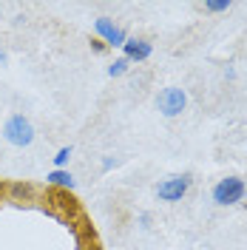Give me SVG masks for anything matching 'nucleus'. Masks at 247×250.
<instances>
[{"instance_id":"1","label":"nucleus","mask_w":247,"mask_h":250,"mask_svg":"<svg viewBox=\"0 0 247 250\" xmlns=\"http://www.w3.org/2000/svg\"><path fill=\"white\" fill-rule=\"evenodd\" d=\"M245 196H247V182L242 176H222L210 190V199L219 208H233V205L245 202Z\"/></svg>"},{"instance_id":"2","label":"nucleus","mask_w":247,"mask_h":250,"mask_svg":"<svg viewBox=\"0 0 247 250\" xmlns=\"http://www.w3.org/2000/svg\"><path fill=\"white\" fill-rule=\"evenodd\" d=\"M34 125L26 114H12L6 123H3V140L9 142V145H15V148H29L31 142H34Z\"/></svg>"},{"instance_id":"3","label":"nucleus","mask_w":247,"mask_h":250,"mask_svg":"<svg viewBox=\"0 0 247 250\" xmlns=\"http://www.w3.org/2000/svg\"><path fill=\"white\" fill-rule=\"evenodd\" d=\"M193 185V173H173V176H165L159 185H156V196H159V202H182L187 196V190Z\"/></svg>"},{"instance_id":"4","label":"nucleus","mask_w":247,"mask_h":250,"mask_svg":"<svg viewBox=\"0 0 247 250\" xmlns=\"http://www.w3.org/2000/svg\"><path fill=\"white\" fill-rule=\"evenodd\" d=\"M156 108H159V114L162 117H168V120H173V117H182L187 108V94L185 88H179V85H168V88H162V91L156 94Z\"/></svg>"},{"instance_id":"5","label":"nucleus","mask_w":247,"mask_h":250,"mask_svg":"<svg viewBox=\"0 0 247 250\" xmlns=\"http://www.w3.org/2000/svg\"><path fill=\"white\" fill-rule=\"evenodd\" d=\"M94 31H97V37L111 48H123L125 40H128V31L120 29V26H114L111 17H97V20H94Z\"/></svg>"},{"instance_id":"6","label":"nucleus","mask_w":247,"mask_h":250,"mask_svg":"<svg viewBox=\"0 0 247 250\" xmlns=\"http://www.w3.org/2000/svg\"><path fill=\"white\" fill-rule=\"evenodd\" d=\"M151 54H154L151 40H142V37H128L123 46V57L128 62H145Z\"/></svg>"},{"instance_id":"7","label":"nucleus","mask_w":247,"mask_h":250,"mask_svg":"<svg viewBox=\"0 0 247 250\" xmlns=\"http://www.w3.org/2000/svg\"><path fill=\"white\" fill-rule=\"evenodd\" d=\"M46 179L51 182V185L65 188V190H74V188H77V182H74V176H71V171H68V168H62V171H48Z\"/></svg>"},{"instance_id":"8","label":"nucleus","mask_w":247,"mask_h":250,"mask_svg":"<svg viewBox=\"0 0 247 250\" xmlns=\"http://www.w3.org/2000/svg\"><path fill=\"white\" fill-rule=\"evenodd\" d=\"M233 0H205V12L210 15H222V12H230Z\"/></svg>"},{"instance_id":"9","label":"nucleus","mask_w":247,"mask_h":250,"mask_svg":"<svg viewBox=\"0 0 247 250\" xmlns=\"http://www.w3.org/2000/svg\"><path fill=\"white\" fill-rule=\"evenodd\" d=\"M128 68H131V62L125 60V57H117V60L111 62L108 68H105V71H108V77H123Z\"/></svg>"},{"instance_id":"10","label":"nucleus","mask_w":247,"mask_h":250,"mask_svg":"<svg viewBox=\"0 0 247 250\" xmlns=\"http://www.w3.org/2000/svg\"><path fill=\"white\" fill-rule=\"evenodd\" d=\"M68 159H71V145H62L60 151L54 154V171H62L68 165Z\"/></svg>"},{"instance_id":"11","label":"nucleus","mask_w":247,"mask_h":250,"mask_svg":"<svg viewBox=\"0 0 247 250\" xmlns=\"http://www.w3.org/2000/svg\"><path fill=\"white\" fill-rule=\"evenodd\" d=\"M91 48H94V51H97V54H103V51H105V48H108V46H105V43H103L100 37H94V40H91Z\"/></svg>"},{"instance_id":"12","label":"nucleus","mask_w":247,"mask_h":250,"mask_svg":"<svg viewBox=\"0 0 247 250\" xmlns=\"http://www.w3.org/2000/svg\"><path fill=\"white\" fill-rule=\"evenodd\" d=\"M225 77H227V80H236V68H233V65H227V68H225Z\"/></svg>"},{"instance_id":"13","label":"nucleus","mask_w":247,"mask_h":250,"mask_svg":"<svg viewBox=\"0 0 247 250\" xmlns=\"http://www.w3.org/2000/svg\"><path fill=\"white\" fill-rule=\"evenodd\" d=\"M6 62H9V54H6V51H3V48H0V68H3V65H6Z\"/></svg>"},{"instance_id":"14","label":"nucleus","mask_w":247,"mask_h":250,"mask_svg":"<svg viewBox=\"0 0 247 250\" xmlns=\"http://www.w3.org/2000/svg\"><path fill=\"white\" fill-rule=\"evenodd\" d=\"M114 165H117V162H114V159H105V162H103V171H111V168H114Z\"/></svg>"}]
</instances>
